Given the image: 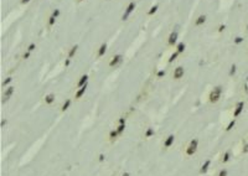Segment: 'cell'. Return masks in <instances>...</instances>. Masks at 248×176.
Returning <instances> with one entry per match:
<instances>
[{
	"label": "cell",
	"instance_id": "1",
	"mask_svg": "<svg viewBox=\"0 0 248 176\" xmlns=\"http://www.w3.org/2000/svg\"><path fill=\"white\" fill-rule=\"evenodd\" d=\"M221 93H222V87L221 86H217L215 87L212 92L210 93V102L211 103H216L217 100L221 98Z\"/></svg>",
	"mask_w": 248,
	"mask_h": 176
},
{
	"label": "cell",
	"instance_id": "2",
	"mask_svg": "<svg viewBox=\"0 0 248 176\" xmlns=\"http://www.w3.org/2000/svg\"><path fill=\"white\" fill-rule=\"evenodd\" d=\"M197 144H198V142L196 139H194V140H191V143H190V145L187 146V149H186V154H187L189 156H191V155H194L195 153H196V150H197Z\"/></svg>",
	"mask_w": 248,
	"mask_h": 176
},
{
	"label": "cell",
	"instance_id": "3",
	"mask_svg": "<svg viewBox=\"0 0 248 176\" xmlns=\"http://www.w3.org/2000/svg\"><path fill=\"white\" fill-rule=\"evenodd\" d=\"M134 9H135V3L132 1V3H130L129 5L127 6V9H125V12L123 14V17H122V20H123V21H124V20H127V19H128V16H129L130 14H132V11L134 10Z\"/></svg>",
	"mask_w": 248,
	"mask_h": 176
},
{
	"label": "cell",
	"instance_id": "4",
	"mask_svg": "<svg viewBox=\"0 0 248 176\" xmlns=\"http://www.w3.org/2000/svg\"><path fill=\"white\" fill-rule=\"evenodd\" d=\"M182 76H184V68L182 67H176L175 71H174V78H175V80H180Z\"/></svg>",
	"mask_w": 248,
	"mask_h": 176
},
{
	"label": "cell",
	"instance_id": "5",
	"mask_svg": "<svg viewBox=\"0 0 248 176\" xmlns=\"http://www.w3.org/2000/svg\"><path fill=\"white\" fill-rule=\"evenodd\" d=\"M243 107H244V103L243 102H238L237 103V105H236V111H234V113H233V117L236 118V117H238L241 114V112L243 111Z\"/></svg>",
	"mask_w": 248,
	"mask_h": 176
},
{
	"label": "cell",
	"instance_id": "6",
	"mask_svg": "<svg viewBox=\"0 0 248 176\" xmlns=\"http://www.w3.org/2000/svg\"><path fill=\"white\" fill-rule=\"evenodd\" d=\"M120 61H122V56L120 55H117V56L113 57V60L109 62V66H111V67H114V66H117V65L120 62Z\"/></svg>",
	"mask_w": 248,
	"mask_h": 176
},
{
	"label": "cell",
	"instance_id": "7",
	"mask_svg": "<svg viewBox=\"0 0 248 176\" xmlns=\"http://www.w3.org/2000/svg\"><path fill=\"white\" fill-rule=\"evenodd\" d=\"M176 40H177V32H171L170 34V36H169V45L170 46H172L174 43L176 42Z\"/></svg>",
	"mask_w": 248,
	"mask_h": 176
},
{
	"label": "cell",
	"instance_id": "8",
	"mask_svg": "<svg viewBox=\"0 0 248 176\" xmlns=\"http://www.w3.org/2000/svg\"><path fill=\"white\" fill-rule=\"evenodd\" d=\"M174 139H175V136H174V135H169L168 139L165 140V143H164V146L165 148H170L171 145H172V143H174Z\"/></svg>",
	"mask_w": 248,
	"mask_h": 176
},
{
	"label": "cell",
	"instance_id": "9",
	"mask_svg": "<svg viewBox=\"0 0 248 176\" xmlns=\"http://www.w3.org/2000/svg\"><path fill=\"white\" fill-rule=\"evenodd\" d=\"M12 92H14V87H9L6 92L4 93V99H3V102H6V100L9 99V97H10L12 94Z\"/></svg>",
	"mask_w": 248,
	"mask_h": 176
},
{
	"label": "cell",
	"instance_id": "10",
	"mask_svg": "<svg viewBox=\"0 0 248 176\" xmlns=\"http://www.w3.org/2000/svg\"><path fill=\"white\" fill-rule=\"evenodd\" d=\"M86 88H87V83H86V84H84L83 87H81V89H80V91H78L77 93H76V96H75V97H76L77 99H78V98H81V97L84 94V92H86Z\"/></svg>",
	"mask_w": 248,
	"mask_h": 176
},
{
	"label": "cell",
	"instance_id": "11",
	"mask_svg": "<svg viewBox=\"0 0 248 176\" xmlns=\"http://www.w3.org/2000/svg\"><path fill=\"white\" fill-rule=\"evenodd\" d=\"M205 21H206V16H205V15H201V16L197 17L196 21H195V25H196V26H200V25H202L203 23H205Z\"/></svg>",
	"mask_w": 248,
	"mask_h": 176
},
{
	"label": "cell",
	"instance_id": "12",
	"mask_svg": "<svg viewBox=\"0 0 248 176\" xmlns=\"http://www.w3.org/2000/svg\"><path fill=\"white\" fill-rule=\"evenodd\" d=\"M106 51H107V45L103 43V45H101V47H99V50H98V57H102L106 54Z\"/></svg>",
	"mask_w": 248,
	"mask_h": 176
},
{
	"label": "cell",
	"instance_id": "13",
	"mask_svg": "<svg viewBox=\"0 0 248 176\" xmlns=\"http://www.w3.org/2000/svg\"><path fill=\"white\" fill-rule=\"evenodd\" d=\"M87 80H88V76H87V74L82 76L81 80H80V82H78V87H83L86 83H87Z\"/></svg>",
	"mask_w": 248,
	"mask_h": 176
},
{
	"label": "cell",
	"instance_id": "14",
	"mask_svg": "<svg viewBox=\"0 0 248 176\" xmlns=\"http://www.w3.org/2000/svg\"><path fill=\"white\" fill-rule=\"evenodd\" d=\"M53 100H55V94H52V93L45 97V102H46L47 104H51L52 102H53Z\"/></svg>",
	"mask_w": 248,
	"mask_h": 176
},
{
	"label": "cell",
	"instance_id": "15",
	"mask_svg": "<svg viewBox=\"0 0 248 176\" xmlns=\"http://www.w3.org/2000/svg\"><path fill=\"white\" fill-rule=\"evenodd\" d=\"M210 164H211L210 160H206V161H205V164H203L202 168H201V174H205V172H206L207 169H208V166H210Z\"/></svg>",
	"mask_w": 248,
	"mask_h": 176
},
{
	"label": "cell",
	"instance_id": "16",
	"mask_svg": "<svg viewBox=\"0 0 248 176\" xmlns=\"http://www.w3.org/2000/svg\"><path fill=\"white\" fill-rule=\"evenodd\" d=\"M77 48H78V46H77V45H75V46H73V47L71 48V50H69V54H68V58H72V57L75 56V54L77 52Z\"/></svg>",
	"mask_w": 248,
	"mask_h": 176
},
{
	"label": "cell",
	"instance_id": "17",
	"mask_svg": "<svg viewBox=\"0 0 248 176\" xmlns=\"http://www.w3.org/2000/svg\"><path fill=\"white\" fill-rule=\"evenodd\" d=\"M185 51V43H179V45H177V52H179V54H181V52H184Z\"/></svg>",
	"mask_w": 248,
	"mask_h": 176
},
{
	"label": "cell",
	"instance_id": "18",
	"mask_svg": "<svg viewBox=\"0 0 248 176\" xmlns=\"http://www.w3.org/2000/svg\"><path fill=\"white\" fill-rule=\"evenodd\" d=\"M69 105H71V100H69V99H67L66 102H65V104L62 105V111H63V112H65V111H67Z\"/></svg>",
	"mask_w": 248,
	"mask_h": 176
},
{
	"label": "cell",
	"instance_id": "19",
	"mask_svg": "<svg viewBox=\"0 0 248 176\" xmlns=\"http://www.w3.org/2000/svg\"><path fill=\"white\" fill-rule=\"evenodd\" d=\"M117 135H118V131H117V130H112L111 133H109V138L113 140V139L117 138Z\"/></svg>",
	"mask_w": 248,
	"mask_h": 176
},
{
	"label": "cell",
	"instance_id": "20",
	"mask_svg": "<svg viewBox=\"0 0 248 176\" xmlns=\"http://www.w3.org/2000/svg\"><path fill=\"white\" fill-rule=\"evenodd\" d=\"M177 55H179V52H174V54L170 56V58H169V62H172V61H175L176 60V57H177Z\"/></svg>",
	"mask_w": 248,
	"mask_h": 176
},
{
	"label": "cell",
	"instance_id": "21",
	"mask_svg": "<svg viewBox=\"0 0 248 176\" xmlns=\"http://www.w3.org/2000/svg\"><path fill=\"white\" fill-rule=\"evenodd\" d=\"M234 123H236V120H234V119L229 122V124L227 125V128H226V130H227V131H228V130H231V129L233 128V126H234Z\"/></svg>",
	"mask_w": 248,
	"mask_h": 176
},
{
	"label": "cell",
	"instance_id": "22",
	"mask_svg": "<svg viewBox=\"0 0 248 176\" xmlns=\"http://www.w3.org/2000/svg\"><path fill=\"white\" fill-rule=\"evenodd\" d=\"M124 128H125V124H119L118 126V129H117V131H118V134H122L124 131Z\"/></svg>",
	"mask_w": 248,
	"mask_h": 176
},
{
	"label": "cell",
	"instance_id": "23",
	"mask_svg": "<svg viewBox=\"0 0 248 176\" xmlns=\"http://www.w3.org/2000/svg\"><path fill=\"white\" fill-rule=\"evenodd\" d=\"M156 10H158V5H154V6L149 10V12H148V14H149V15H153V14H155V12H156Z\"/></svg>",
	"mask_w": 248,
	"mask_h": 176
},
{
	"label": "cell",
	"instance_id": "24",
	"mask_svg": "<svg viewBox=\"0 0 248 176\" xmlns=\"http://www.w3.org/2000/svg\"><path fill=\"white\" fill-rule=\"evenodd\" d=\"M228 160H229V151H226V153H225V155H223L222 161H223V162H227Z\"/></svg>",
	"mask_w": 248,
	"mask_h": 176
},
{
	"label": "cell",
	"instance_id": "25",
	"mask_svg": "<svg viewBox=\"0 0 248 176\" xmlns=\"http://www.w3.org/2000/svg\"><path fill=\"white\" fill-rule=\"evenodd\" d=\"M153 134H154V130L151 129V128H149V129L146 130V133H145V136H146V138H150Z\"/></svg>",
	"mask_w": 248,
	"mask_h": 176
},
{
	"label": "cell",
	"instance_id": "26",
	"mask_svg": "<svg viewBox=\"0 0 248 176\" xmlns=\"http://www.w3.org/2000/svg\"><path fill=\"white\" fill-rule=\"evenodd\" d=\"M242 41H243V37H241V36H237L236 38H234V43H237V45H238V43H241Z\"/></svg>",
	"mask_w": 248,
	"mask_h": 176
},
{
	"label": "cell",
	"instance_id": "27",
	"mask_svg": "<svg viewBox=\"0 0 248 176\" xmlns=\"http://www.w3.org/2000/svg\"><path fill=\"white\" fill-rule=\"evenodd\" d=\"M11 81H12V78H11V77H9V78H6V80H5V81H4V82H3V86H4V87H5V86H6V84H9V83H10Z\"/></svg>",
	"mask_w": 248,
	"mask_h": 176
},
{
	"label": "cell",
	"instance_id": "28",
	"mask_svg": "<svg viewBox=\"0 0 248 176\" xmlns=\"http://www.w3.org/2000/svg\"><path fill=\"white\" fill-rule=\"evenodd\" d=\"M55 20H56V17H55V16H51V17H50V20H49V25H50V26H52V25L55 24Z\"/></svg>",
	"mask_w": 248,
	"mask_h": 176
},
{
	"label": "cell",
	"instance_id": "29",
	"mask_svg": "<svg viewBox=\"0 0 248 176\" xmlns=\"http://www.w3.org/2000/svg\"><path fill=\"white\" fill-rule=\"evenodd\" d=\"M234 73H236V66L233 65L232 67H231V71H229V76H233Z\"/></svg>",
	"mask_w": 248,
	"mask_h": 176
},
{
	"label": "cell",
	"instance_id": "30",
	"mask_svg": "<svg viewBox=\"0 0 248 176\" xmlns=\"http://www.w3.org/2000/svg\"><path fill=\"white\" fill-rule=\"evenodd\" d=\"M218 176H227V170H221Z\"/></svg>",
	"mask_w": 248,
	"mask_h": 176
},
{
	"label": "cell",
	"instance_id": "31",
	"mask_svg": "<svg viewBox=\"0 0 248 176\" xmlns=\"http://www.w3.org/2000/svg\"><path fill=\"white\" fill-rule=\"evenodd\" d=\"M35 47H36V46H35V43H31V45H30V46L27 47L29 52H30V51H34V50H35Z\"/></svg>",
	"mask_w": 248,
	"mask_h": 176
},
{
	"label": "cell",
	"instance_id": "32",
	"mask_svg": "<svg viewBox=\"0 0 248 176\" xmlns=\"http://www.w3.org/2000/svg\"><path fill=\"white\" fill-rule=\"evenodd\" d=\"M58 15H60V10H58V9H56V10L53 11V14H52V16H55V17H57Z\"/></svg>",
	"mask_w": 248,
	"mask_h": 176
},
{
	"label": "cell",
	"instance_id": "33",
	"mask_svg": "<svg viewBox=\"0 0 248 176\" xmlns=\"http://www.w3.org/2000/svg\"><path fill=\"white\" fill-rule=\"evenodd\" d=\"M163 76H165V71H163V69H161V71L158 72V77L160 78V77H163Z\"/></svg>",
	"mask_w": 248,
	"mask_h": 176
},
{
	"label": "cell",
	"instance_id": "34",
	"mask_svg": "<svg viewBox=\"0 0 248 176\" xmlns=\"http://www.w3.org/2000/svg\"><path fill=\"white\" fill-rule=\"evenodd\" d=\"M243 153H248V144L244 145V148H243Z\"/></svg>",
	"mask_w": 248,
	"mask_h": 176
},
{
	"label": "cell",
	"instance_id": "35",
	"mask_svg": "<svg viewBox=\"0 0 248 176\" xmlns=\"http://www.w3.org/2000/svg\"><path fill=\"white\" fill-rule=\"evenodd\" d=\"M119 124H125V119H124V118H120V119H119Z\"/></svg>",
	"mask_w": 248,
	"mask_h": 176
},
{
	"label": "cell",
	"instance_id": "36",
	"mask_svg": "<svg viewBox=\"0 0 248 176\" xmlns=\"http://www.w3.org/2000/svg\"><path fill=\"white\" fill-rule=\"evenodd\" d=\"M223 30H225V25H221V26H220V29H218V31H220V32H222Z\"/></svg>",
	"mask_w": 248,
	"mask_h": 176
},
{
	"label": "cell",
	"instance_id": "37",
	"mask_svg": "<svg viewBox=\"0 0 248 176\" xmlns=\"http://www.w3.org/2000/svg\"><path fill=\"white\" fill-rule=\"evenodd\" d=\"M29 56H30V52H26V54L24 55V58H29Z\"/></svg>",
	"mask_w": 248,
	"mask_h": 176
},
{
	"label": "cell",
	"instance_id": "38",
	"mask_svg": "<svg viewBox=\"0 0 248 176\" xmlns=\"http://www.w3.org/2000/svg\"><path fill=\"white\" fill-rule=\"evenodd\" d=\"M69 62H71V61H69V58H67V60H66V62H65V66H68V65H69Z\"/></svg>",
	"mask_w": 248,
	"mask_h": 176
},
{
	"label": "cell",
	"instance_id": "39",
	"mask_svg": "<svg viewBox=\"0 0 248 176\" xmlns=\"http://www.w3.org/2000/svg\"><path fill=\"white\" fill-rule=\"evenodd\" d=\"M103 159H104V155H103V154H101V155H99V160L103 161Z\"/></svg>",
	"mask_w": 248,
	"mask_h": 176
},
{
	"label": "cell",
	"instance_id": "40",
	"mask_svg": "<svg viewBox=\"0 0 248 176\" xmlns=\"http://www.w3.org/2000/svg\"><path fill=\"white\" fill-rule=\"evenodd\" d=\"M29 1H30V0H23L21 3H23V4H26V3H29Z\"/></svg>",
	"mask_w": 248,
	"mask_h": 176
},
{
	"label": "cell",
	"instance_id": "41",
	"mask_svg": "<svg viewBox=\"0 0 248 176\" xmlns=\"http://www.w3.org/2000/svg\"><path fill=\"white\" fill-rule=\"evenodd\" d=\"M5 124H6V122H5V120H3V122H1V126H4Z\"/></svg>",
	"mask_w": 248,
	"mask_h": 176
},
{
	"label": "cell",
	"instance_id": "42",
	"mask_svg": "<svg viewBox=\"0 0 248 176\" xmlns=\"http://www.w3.org/2000/svg\"><path fill=\"white\" fill-rule=\"evenodd\" d=\"M122 176H129V174H128V172H125V174H123Z\"/></svg>",
	"mask_w": 248,
	"mask_h": 176
},
{
	"label": "cell",
	"instance_id": "43",
	"mask_svg": "<svg viewBox=\"0 0 248 176\" xmlns=\"http://www.w3.org/2000/svg\"><path fill=\"white\" fill-rule=\"evenodd\" d=\"M80 1H82V0H80Z\"/></svg>",
	"mask_w": 248,
	"mask_h": 176
},
{
	"label": "cell",
	"instance_id": "44",
	"mask_svg": "<svg viewBox=\"0 0 248 176\" xmlns=\"http://www.w3.org/2000/svg\"><path fill=\"white\" fill-rule=\"evenodd\" d=\"M247 29H248V26H247Z\"/></svg>",
	"mask_w": 248,
	"mask_h": 176
},
{
	"label": "cell",
	"instance_id": "45",
	"mask_svg": "<svg viewBox=\"0 0 248 176\" xmlns=\"http://www.w3.org/2000/svg\"><path fill=\"white\" fill-rule=\"evenodd\" d=\"M247 80H248V77H247Z\"/></svg>",
	"mask_w": 248,
	"mask_h": 176
}]
</instances>
